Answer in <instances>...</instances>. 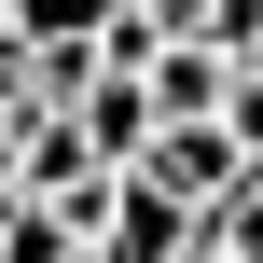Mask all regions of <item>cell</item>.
Wrapping results in <instances>:
<instances>
[{
    "mask_svg": "<svg viewBox=\"0 0 263 263\" xmlns=\"http://www.w3.org/2000/svg\"><path fill=\"white\" fill-rule=\"evenodd\" d=\"M208 250H222V263H263V166H250V180H236V208L208 222Z\"/></svg>",
    "mask_w": 263,
    "mask_h": 263,
    "instance_id": "obj_5",
    "label": "cell"
},
{
    "mask_svg": "<svg viewBox=\"0 0 263 263\" xmlns=\"http://www.w3.org/2000/svg\"><path fill=\"white\" fill-rule=\"evenodd\" d=\"M111 14L125 0H14V55H97Z\"/></svg>",
    "mask_w": 263,
    "mask_h": 263,
    "instance_id": "obj_4",
    "label": "cell"
},
{
    "mask_svg": "<svg viewBox=\"0 0 263 263\" xmlns=\"http://www.w3.org/2000/svg\"><path fill=\"white\" fill-rule=\"evenodd\" d=\"M222 83H236V69H222L208 42H166V55L139 69V97H153V125H222Z\"/></svg>",
    "mask_w": 263,
    "mask_h": 263,
    "instance_id": "obj_3",
    "label": "cell"
},
{
    "mask_svg": "<svg viewBox=\"0 0 263 263\" xmlns=\"http://www.w3.org/2000/svg\"><path fill=\"white\" fill-rule=\"evenodd\" d=\"M208 250V222L180 208V194H153V180H111V222H97V263H180Z\"/></svg>",
    "mask_w": 263,
    "mask_h": 263,
    "instance_id": "obj_1",
    "label": "cell"
},
{
    "mask_svg": "<svg viewBox=\"0 0 263 263\" xmlns=\"http://www.w3.org/2000/svg\"><path fill=\"white\" fill-rule=\"evenodd\" d=\"M0 208H14V125H0Z\"/></svg>",
    "mask_w": 263,
    "mask_h": 263,
    "instance_id": "obj_7",
    "label": "cell"
},
{
    "mask_svg": "<svg viewBox=\"0 0 263 263\" xmlns=\"http://www.w3.org/2000/svg\"><path fill=\"white\" fill-rule=\"evenodd\" d=\"M180 263H222V250H180Z\"/></svg>",
    "mask_w": 263,
    "mask_h": 263,
    "instance_id": "obj_9",
    "label": "cell"
},
{
    "mask_svg": "<svg viewBox=\"0 0 263 263\" xmlns=\"http://www.w3.org/2000/svg\"><path fill=\"white\" fill-rule=\"evenodd\" d=\"M0 42H14V0H0Z\"/></svg>",
    "mask_w": 263,
    "mask_h": 263,
    "instance_id": "obj_8",
    "label": "cell"
},
{
    "mask_svg": "<svg viewBox=\"0 0 263 263\" xmlns=\"http://www.w3.org/2000/svg\"><path fill=\"white\" fill-rule=\"evenodd\" d=\"M69 125H83V153H97V166H111V180H125V166H139V153H153V97H139V83H125V69H97V83H83V97H69Z\"/></svg>",
    "mask_w": 263,
    "mask_h": 263,
    "instance_id": "obj_2",
    "label": "cell"
},
{
    "mask_svg": "<svg viewBox=\"0 0 263 263\" xmlns=\"http://www.w3.org/2000/svg\"><path fill=\"white\" fill-rule=\"evenodd\" d=\"M222 139L263 166V69H236V83H222Z\"/></svg>",
    "mask_w": 263,
    "mask_h": 263,
    "instance_id": "obj_6",
    "label": "cell"
}]
</instances>
